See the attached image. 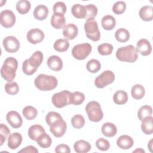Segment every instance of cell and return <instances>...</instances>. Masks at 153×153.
Masks as SVG:
<instances>
[{
    "label": "cell",
    "mask_w": 153,
    "mask_h": 153,
    "mask_svg": "<svg viewBox=\"0 0 153 153\" xmlns=\"http://www.w3.org/2000/svg\"><path fill=\"white\" fill-rule=\"evenodd\" d=\"M43 53L36 51L29 59L25 60L22 64V71L27 75H32L38 69L43 61Z\"/></svg>",
    "instance_id": "6da1fadb"
},
{
    "label": "cell",
    "mask_w": 153,
    "mask_h": 153,
    "mask_svg": "<svg viewBox=\"0 0 153 153\" xmlns=\"http://www.w3.org/2000/svg\"><path fill=\"white\" fill-rule=\"evenodd\" d=\"M18 67L16 59L13 57L7 58L1 68V75L2 78L8 82L12 81L16 77V71Z\"/></svg>",
    "instance_id": "7a4b0ae2"
},
{
    "label": "cell",
    "mask_w": 153,
    "mask_h": 153,
    "mask_svg": "<svg viewBox=\"0 0 153 153\" xmlns=\"http://www.w3.org/2000/svg\"><path fill=\"white\" fill-rule=\"evenodd\" d=\"M35 87L41 91H50L54 89L58 84L57 78L52 75L39 74L34 80Z\"/></svg>",
    "instance_id": "3957f363"
},
{
    "label": "cell",
    "mask_w": 153,
    "mask_h": 153,
    "mask_svg": "<svg viewBox=\"0 0 153 153\" xmlns=\"http://www.w3.org/2000/svg\"><path fill=\"white\" fill-rule=\"evenodd\" d=\"M116 57L121 62L133 63L138 58L136 48L132 45L119 48L116 52Z\"/></svg>",
    "instance_id": "277c9868"
},
{
    "label": "cell",
    "mask_w": 153,
    "mask_h": 153,
    "mask_svg": "<svg viewBox=\"0 0 153 153\" xmlns=\"http://www.w3.org/2000/svg\"><path fill=\"white\" fill-rule=\"evenodd\" d=\"M85 109L88 118L91 121L99 122L102 120L103 117V112L99 102L91 101L87 104Z\"/></svg>",
    "instance_id": "5b68a950"
},
{
    "label": "cell",
    "mask_w": 153,
    "mask_h": 153,
    "mask_svg": "<svg viewBox=\"0 0 153 153\" xmlns=\"http://www.w3.org/2000/svg\"><path fill=\"white\" fill-rule=\"evenodd\" d=\"M84 30L87 37L93 41H98L100 38L97 22L94 19H88L84 24Z\"/></svg>",
    "instance_id": "8992f818"
},
{
    "label": "cell",
    "mask_w": 153,
    "mask_h": 153,
    "mask_svg": "<svg viewBox=\"0 0 153 153\" xmlns=\"http://www.w3.org/2000/svg\"><path fill=\"white\" fill-rule=\"evenodd\" d=\"M71 93L68 90H63L54 94L51 101L54 106L58 108H63L70 104V96Z\"/></svg>",
    "instance_id": "52a82bcc"
},
{
    "label": "cell",
    "mask_w": 153,
    "mask_h": 153,
    "mask_svg": "<svg viewBox=\"0 0 153 153\" xmlns=\"http://www.w3.org/2000/svg\"><path fill=\"white\" fill-rule=\"evenodd\" d=\"M92 47L89 43H82L75 45L72 50L73 57L77 60L85 59L91 52Z\"/></svg>",
    "instance_id": "ba28073f"
},
{
    "label": "cell",
    "mask_w": 153,
    "mask_h": 153,
    "mask_svg": "<svg viewBox=\"0 0 153 153\" xmlns=\"http://www.w3.org/2000/svg\"><path fill=\"white\" fill-rule=\"evenodd\" d=\"M115 80V75L111 71H105L94 81V85L99 88H102L112 83Z\"/></svg>",
    "instance_id": "9c48e42d"
},
{
    "label": "cell",
    "mask_w": 153,
    "mask_h": 153,
    "mask_svg": "<svg viewBox=\"0 0 153 153\" xmlns=\"http://www.w3.org/2000/svg\"><path fill=\"white\" fill-rule=\"evenodd\" d=\"M16 16L14 13L10 10H5L1 12L0 22L1 25L5 27H11L16 23Z\"/></svg>",
    "instance_id": "30bf717a"
},
{
    "label": "cell",
    "mask_w": 153,
    "mask_h": 153,
    "mask_svg": "<svg viewBox=\"0 0 153 153\" xmlns=\"http://www.w3.org/2000/svg\"><path fill=\"white\" fill-rule=\"evenodd\" d=\"M2 44L5 51L10 53H16L20 48V42L14 36L5 37L3 39Z\"/></svg>",
    "instance_id": "8fae6325"
},
{
    "label": "cell",
    "mask_w": 153,
    "mask_h": 153,
    "mask_svg": "<svg viewBox=\"0 0 153 153\" xmlns=\"http://www.w3.org/2000/svg\"><path fill=\"white\" fill-rule=\"evenodd\" d=\"M50 126V131L56 137L63 136L67 129L66 123L63 119L57 120Z\"/></svg>",
    "instance_id": "7c38bea8"
},
{
    "label": "cell",
    "mask_w": 153,
    "mask_h": 153,
    "mask_svg": "<svg viewBox=\"0 0 153 153\" xmlns=\"http://www.w3.org/2000/svg\"><path fill=\"white\" fill-rule=\"evenodd\" d=\"M44 33L41 29L34 28L29 30L26 35L27 40L32 44H36L42 42L44 38Z\"/></svg>",
    "instance_id": "4fadbf2b"
},
{
    "label": "cell",
    "mask_w": 153,
    "mask_h": 153,
    "mask_svg": "<svg viewBox=\"0 0 153 153\" xmlns=\"http://www.w3.org/2000/svg\"><path fill=\"white\" fill-rule=\"evenodd\" d=\"M6 119L10 125L14 128H18L22 125V118L16 111H11L8 112L6 115Z\"/></svg>",
    "instance_id": "5bb4252c"
},
{
    "label": "cell",
    "mask_w": 153,
    "mask_h": 153,
    "mask_svg": "<svg viewBox=\"0 0 153 153\" xmlns=\"http://www.w3.org/2000/svg\"><path fill=\"white\" fill-rule=\"evenodd\" d=\"M136 50L137 53H139L142 56H146L151 54L152 51V47L148 39H141L137 41Z\"/></svg>",
    "instance_id": "9a60e30c"
},
{
    "label": "cell",
    "mask_w": 153,
    "mask_h": 153,
    "mask_svg": "<svg viewBox=\"0 0 153 153\" xmlns=\"http://www.w3.org/2000/svg\"><path fill=\"white\" fill-rule=\"evenodd\" d=\"M78 29L77 26L73 23H69L65 25L63 30V35L68 40L74 39L78 35Z\"/></svg>",
    "instance_id": "2e32d148"
},
{
    "label": "cell",
    "mask_w": 153,
    "mask_h": 153,
    "mask_svg": "<svg viewBox=\"0 0 153 153\" xmlns=\"http://www.w3.org/2000/svg\"><path fill=\"white\" fill-rule=\"evenodd\" d=\"M48 67L53 71H59L63 68V62L62 59L56 55L51 56L47 60Z\"/></svg>",
    "instance_id": "e0dca14e"
},
{
    "label": "cell",
    "mask_w": 153,
    "mask_h": 153,
    "mask_svg": "<svg viewBox=\"0 0 153 153\" xmlns=\"http://www.w3.org/2000/svg\"><path fill=\"white\" fill-rule=\"evenodd\" d=\"M45 132V131L43 127L38 124H35L29 127L27 134L31 140L36 141Z\"/></svg>",
    "instance_id": "ac0fdd59"
},
{
    "label": "cell",
    "mask_w": 153,
    "mask_h": 153,
    "mask_svg": "<svg viewBox=\"0 0 153 153\" xmlns=\"http://www.w3.org/2000/svg\"><path fill=\"white\" fill-rule=\"evenodd\" d=\"M22 136L17 132L13 133L8 136V146L11 149H17L22 143Z\"/></svg>",
    "instance_id": "d6986e66"
},
{
    "label": "cell",
    "mask_w": 153,
    "mask_h": 153,
    "mask_svg": "<svg viewBox=\"0 0 153 153\" xmlns=\"http://www.w3.org/2000/svg\"><path fill=\"white\" fill-rule=\"evenodd\" d=\"M66 23V19L64 14L60 13H54L51 18V26L57 29L64 27Z\"/></svg>",
    "instance_id": "ffe728a7"
},
{
    "label": "cell",
    "mask_w": 153,
    "mask_h": 153,
    "mask_svg": "<svg viewBox=\"0 0 153 153\" xmlns=\"http://www.w3.org/2000/svg\"><path fill=\"white\" fill-rule=\"evenodd\" d=\"M117 146L122 149H128L133 145V140L128 135H122L117 140Z\"/></svg>",
    "instance_id": "44dd1931"
},
{
    "label": "cell",
    "mask_w": 153,
    "mask_h": 153,
    "mask_svg": "<svg viewBox=\"0 0 153 153\" xmlns=\"http://www.w3.org/2000/svg\"><path fill=\"white\" fill-rule=\"evenodd\" d=\"M33 14L36 19L38 20H44L48 16V9L47 6L40 4L35 8Z\"/></svg>",
    "instance_id": "7402d4cb"
},
{
    "label": "cell",
    "mask_w": 153,
    "mask_h": 153,
    "mask_svg": "<svg viewBox=\"0 0 153 153\" xmlns=\"http://www.w3.org/2000/svg\"><path fill=\"white\" fill-rule=\"evenodd\" d=\"M140 19L144 21L149 22L153 19V7L151 5L142 7L139 12Z\"/></svg>",
    "instance_id": "603a6c76"
},
{
    "label": "cell",
    "mask_w": 153,
    "mask_h": 153,
    "mask_svg": "<svg viewBox=\"0 0 153 153\" xmlns=\"http://www.w3.org/2000/svg\"><path fill=\"white\" fill-rule=\"evenodd\" d=\"M141 129L147 135H150L153 133V118L152 116L147 117L142 120Z\"/></svg>",
    "instance_id": "cb8c5ba5"
},
{
    "label": "cell",
    "mask_w": 153,
    "mask_h": 153,
    "mask_svg": "<svg viewBox=\"0 0 153 153\" xmlns=\"http://www.w3.org/2000/svg\"><path fill=\"white\" fill-rule=\"evenodd\" d=\"M101 130L102 134L108 137L114 136L117 133L116 126L114 124L109 122L104 123L102 127Z\"/></svg>",
    "instance_id": "d4e9b609"
},
{
    "label": "cell",
    "mask_w": 153,
    "mask_h": 153,
    "mask_svg": "<svg viewBox=\"0 0 153 153\" xmlns=\"http://www.w3.org/2000/svg\"><path fill=\"white\" fill-rule=\"evenodd\" d=\"M71 13L76 19H85L87 14L85 6L79 4H76L72 7Z\"/></svg>",
    "instance_id": "484cf974"
},
{
    "label": "cell",
    "mask_w": 153,
    "mask_h": 153,
    "mask_svg": "<svg viewBox=\"0 0 153 153\" xmlns=\"http://www.w3.org/2000/svg\"><path fill=\"white\" fill-rule=\"evenodd\" d=\"M74 148L76 153H86L91 148L89 142L84 140H79L75 142Z\"/></svg>",
    "instance_id": "4316f807"
},
{
    "label": "cell",
    "mask_w": 153,
    "mask_h": 153,
    "mask_svg": "<svg viewBox=\"0 0 153 153\" xmlns=\"http://www.w3.org/2000/svg\"><path fill=\"white\" fill-rule=\"evenodd\" d=\"M102 27L106 30H112L116 25V20L115 18L111 15H106L101 20Z\"/></svg>",
    "instance_id": "83f0119b"
},
{
    "label": "cell",
    "mask_w": 153,
    "mask_h": 153,
    "mask_svg": "<svg viewBox=\"0 0 153 153\" xmlns=\"http://www.w3.org/2000/svg\"><path fill=\"white\" fill-rule=\"evenodd\" d=\"M131 94L133 98L134 99H141L144 97L145 94V88L140 84H135L131 88Z\"/></svg>",
    "instance_id": "f1b7e54d"
},
{
    "label": "cell",
    "mask_w": 153,
    "mask_h": 153,
    "mask_svg": "<svg viewBox=\"0 0 153 153\" xmlns=\"http://www.w3.org/2000/svg\"><path fill=\"white\" fill-rule=\"evenodd\" d=\"M128 95L124 90L117 91L113 96V100L117 105H124L128 100Z\"/></svg>",
    "instance_id": "f546056e"
},
{
    "label": "cell",
    "mask_w": 153,
    "mask_h": 153,
    "mask_svg": "<svg viewBox=\"0 0 153 153\" xmlns=\"http://www.w3.org/2000/svg\"><path fill=\"white\" fill-rule=\"evenodd\" d=\"M16 8L17 12L20 14H25L29 11L31 4L29 1L20 0L17 2Z\"/></svg>",
    "instance_id": "4dcf8cb0"
},
{
    "label": "cell",
    "mask_w": 153,
    "mask_h": 153,
    "mask_svg": "<svg viewBox=\"0 0 153 153\" xmlns=\"http://www.w3.org/2000/svg\"><path fill=\"white\" fill-rule=\"evenodd\" d=\"M116 39L120 42H126L130 38V33L125 28H120L115 33Z\"/></svg>",
    "instance_id": "1f68e13d"
},
{
    "label": "cell",
    "mask_w": 153,
    "mask_h": 153,
    "mask_svg": "<svg viewBox=\"0 0 153 153\" xmlns=\"http://www.w3.org/2000/svg\"><path fill=\"white\" fill-rule=\"evenodd\" d=\"M53 47L58 52H64L68 50L69 42L66 39H59L55 41Z\"/></svg>",
    "instance_id": "d6a6232c"
},
{
    "label": "cell",
    "mask_w": 153,
    "mask_h": 153,
    "mask_svg": "<svg viewBox=\"0 0 153 153\" xmlns=\"http://www.w3.org/2000/svg\"><path fill=\"white\" fill-rule=\"evenodd\" d=\"M22 114L26 119L32 120L36 117L38 111L35 108L32 106H27L23 108Z\"/></svg>",
    "instance_id": "836d02e7"
},
{
    "label": "cell",
    "mask_w": 153,
    "mask_h": 153,
    "mask_svg": "<svg viewBox=\"0 0 153 153\" xmlns=\"http://www.w3.org/2000/svg\"><path fill=\"white\" fill-rule=\"evenodd\" d=\"M85 100L84 94L79 91H75L71 93L70 96V104L75 105H81Z\"/></svg>",
    "instance_id": "e575fe53"
},
{
    "label": "cell",
    "mask_w": 153,
    "mask_h": 153,
    "mask_svg": "<svg viewBox=\"0 0 153 153\" xmlns=\"http://www.w3.org/2000/svg\"><path fill=\"white\" fill-rule=\"evenodd\" d=\"M152 114V107L149 105H143L141 106L137 112V117L140 121H142L143 118L151 116Z\"/></svg>",
    "instance_id": "d590c367"
},
{
    "label": "cell",
    "mask_w": 153,
    "mask_h": 153,
    "mask_svg": "<svg viewBox=\"0 0 153 153\" xmlns=\"http://www.w3.org/2000/svg\"><path fill=\"white\" fill-rule=\"evenodd\" d=\"M37 143L42 148H47L50 147L52 143V140L50 136L46 133H44L36 140Z\"/></svg>",
    "instance_id": "8d00e7d4"
},
{
    "label": "cell",
    "mask_w": 153,
    "mask_h": 153,
    "mask_svg": "<svg viewBox=\"0 0 153 153\" xmlns=\"http://www.w3.org/2000/svg\"><path fill=\"white\" fill-rule=\"evenodd\" d=\"M86 68L88 71L91 73H96L101 68V64L100 62L96 59L90 60L86 65Z\"/></svg>",
    "instance_id": "74e56055"
},
{
    "label": "cell",
    "mask_w": 153,
    "mask_h": 153,
    "mask_svg": "<svg viewBox=\"0 0 153 153\" xmlns=\"http://www.w3.org/2000/svg\"><path fill=\"white\" fill-rule=\"evenodd\" d=\"M72 126L76 129L82 128L85 124V120L82 115L80 114L75 115L71 119Z\"/></svg>",
    "instance_id": "f35d334b"
},
{
    "label": "cell",
    "mask_w": 153,
    "mask_h": 153,
    "mask_svg": "<svg viewBox=\"0 0 153 153\" xmlns=\"http://www.w3.org/2000/svg\"><path fill=\"white\" fill-rule=\"evenodd\" d=\"M5 91L10 95H15L19 91V87L17 82L14 81H10L5 85Z\"/></svg>",
    "instance_id": "ab89813d"
},
{
    "label": "cell",
    "mask_w": 153,
    "mask_h": 153,
    "mask_svg": "<svg viewBox=\"0 0 153 153\" xmlns=\"http://www.w3.org/2000/svg\"><path fill=\"white\" fill-rule=\"evenodd\" d=\"M114 47L112 44L108 43H104L99 45L97 47L99 53L102 56L109 55L112 53Z\"/></svg>",
    "instance_id": "60d3db41"
},
{
    "label": "cell",
    "mask_w": 153,
    "mask_h": 153,
    "mask_svg": "<svg viewBox=\"0 0 153 153\" xmlns=\"http://www.w3.org/2000/svg\"><path fill=\"white\" fill-rule=\"evenodd\" d=\"M60 119H63L60 114L54 111L49 112L45 117V121L48 126H51L53 123Z\"/></svg>",
    "instance_id": "b9f144b4"
},
{
    "label": "cell",
    "mask_w": 153,
    "mask_h": 153,
    "mask_svg": "<svg viewBox=\"0 0 153 153\" xmlns=\"http://www.w3.org/2000/svg\"><path fill=\"white\" fill-rule=\"evenodd\" d=\"M10 134V130L4 124L0 125V145H2L6 139Z\"/></svg>",
    "instance_id": "7bdbcfd3"
},
{
    "label": "cell",
    "mask_w": 153,
    "mask_h": 153,
    "mask_svg": "<svg viewBox=\"0 0 153 153\" xmlns=\"http://www.w3.org/2000/svg\"><path fill=\"white\" fill-rule=\"evenodd\" d=\"M126 9V4L123 1H120L115 2L112 7V11L115 14H123Z\"/></svg>",
    "instance_id": "ee69618b"
},
{
    "label": "cell",
    "mask_w": 153,
    "mask_h": 153,
    "mask_svg": "<svg viewBox=\"0 0 153 153\" xmlns=\"http://www.w3.org/2000/svg\"><path fill=\"white\" fill-rule=\"evenodd\" d=\"M87 14L85 18L87 20L88 19H94L97 14L98 10L96 5L93 4H88L85 5Z\"/></svg>",
    "instance_id": "f6af8a7d"
},
{
    "label": "cell",
    "mask_w": 153,
    "mask_h": 153,
    "mask_svg": "<svg viewBox=\"0 0 153 153\" xmlns=\"http://www.w3.org/2000/svg\"><path fill=\"white\" fill-rule=\"evenodd\" d=\"M96 146L98 149L105 151L109 149L110 143L108 140L104 138H99L96 142Z\"/></svg>",
    "instance_id": "bcb514c9"
},
{
    "label": "cell",
    "mask_w": 153,
    "mask_h": 153,
    "mask_svg": "<svg viewBox=\"0 0 153 153\" xmlns=\"http://www.w3.org/2000/svg\"><path fill=\"white\" fill-rule=\"evenodd\" d=\"M53 10L54 13H60L64 14L66 11V6L64 2L59 1L54 4Z\"/></svg>",
    "instance_id": "7dc6e473"
},
{
    "label": "cell",
    "mask_w": 153,
    "mask_h": 153,
    "mask_svg": "<svg viewBox=\"0 0 153 153\" xmlns=\"http://www.w3.org/2000/svg\"><path fill=\"white\" fill-rule=\"evenodd\" d=\"M55 152L57 153H59V152L70 153L71 149L68 145L66 144H60L56 147Z\"/></svg>",
    "instance_id": "c3c4849f"
},
{
    "label": "cell",
    "mask_w": 153,
    "mask_h": 153,
    "mask_svg": "<svg viewBox=\"0 0 153 153\" xmlns=\"http://www.w3.org/2000/svg\"><path fill=\"white\" fill-rule=\"evenodd\" d=\"M19 153V152H26V153H38V150L33 146H31V145H29V146H27L25 148H24L23 149H21L20 151H19L18 152Z\"/></svg>",
    "instance_id": "681fc988"
},
{
    "label": "cell",
    "mask_w": 153,
    "mask_h": 153,
    "mask_svg": "<svg viewBox=\"0 0 153 153\" xmlns=\"http://www.w3.org/2000/svg\"><path fill=\"white\" fill-rule=\"evenodd\" d=\"M152 139H151L150 140V141L149 142V143H148V148H149V149L150 150L151 152H152Z\"/></svg>",
    "instance_id": "f907efd6"
},
{
    "label": "cell",
    "mask_w": 153,
    "mask_h": 153,
    "mask_svg": "<svg viewBox=\"0 0 153 153\" xmlns=\"http://www.w3.org/2000/svg\"><path fill=\"white\" fill-rule=\"evenodd\" d=\"M145 152V151L143 149H142V148H139V149H137L135 151H133V152Z\"/></svg>",
    "instance_id": "816d5d0a"
}]
</instances>
